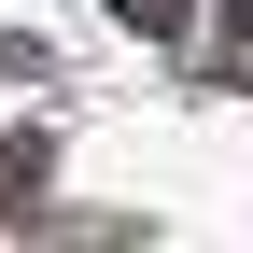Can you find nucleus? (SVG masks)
<instances>
[{
  "label": "nucleus",
  "instance_id": "f257e3e1",
  "mask_svg": "<svg viewBox=\"0 0 253 253\" xmlns=\"http://www.w3.org/2000/svg\"><path fill=\"white\" fill-rule=\"evenodd\" d=\"M239 28H253V0H239Z\"/></svg>",
  "mask_w": 253,
  "mask_h": 253
}]
</instances>
